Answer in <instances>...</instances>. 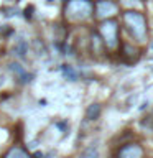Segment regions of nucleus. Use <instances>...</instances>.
I'll return each mask as SVG.
<instances>
[{"mask_svg":"<svg viewBox=\"0 0 153 158\" xmlns=\"http://www.w3.org/2000/svg\"><path fill=\"white\" fill-rule=\"evenodd\" d=\"M123 23H125L128 33L137 41H143L147 38L148 28H147V18L143 13L137 12V10H127L123 13Z\"/></svg>","mask_w":153,"mask_h":158,"instance_id":"f257e3e1","label":"nucleus"},{"mask_svg":"<svg viewBox=\"0 0 153 158\" xmlns=\"http://www.w3.org/2000/svg\"><path fill=\"white\" fill-rule=\"evenodd\" d=\"M94 5L91 0H69L66 5V15L74 20H84L92 13Z\"/></svg>","mask_w":153,"mask_h":158,"instance_id":"f03ea898","label":"nucleus"},{"mask_svg":"<svg viewBox=\"0 0 153 158\" xmlns=\"http://www.w3.org/2000/svg\"><path fill=\"white\" fill-rule=\"evenodd\" d=\"M99 33L104 40V43L107 44L109 48H115L118 44V25L114 20H105L101 28H99Z\"/></svg>","mask_w":153,"mask_h":158,"instance_id":"7ed1b4c3","label":"nucleus"},{"mask_svg":"<svg viewBox=\"0 0 153 158\" xmlns=\"http://www.w3.org/2000/svg\"><path fill=\"white\" fill-rule=\"evenodd\" d=\"M145 152L140 143H125L118 148L117 158H143Z\"/></svg>","mask_w":153,"mask_h":158,"instance_id":"20e7f679","label":"nucleus"},{"mask_svg":"<svg viewBox=\"0 0 153 158\" xmlns=\"http://www.w3.org/2000/svg\"><path fill=\"white\" fill-rule=\"evenodd\" d=\"M118 12V7L115 2H112V0H101V2H97L96 5V15L99 18H110L112 15H115Z\"/></svg>","mask_w":153,"mask_h":158,"instance_id":"39448f33","label":"nucleus"},{"mask_svg":"<svg viewBox=\"0 0 153 158\" xmlns=\"http://www.w3.org/2000/svg\"><path fill=\"white\" fill-rule=\"evenodd\" d=\"M99 114H101V106H99V104H92L87 110V117L91 118V120H94V118L99 117Z\"/></svg>","mask_w":153,"mask_h":158,"instance_id":"423d86ee","label":"nucleus"},{"mask_svg":"<svg viewBox=\"0 0 153 158\" xmlns=\"http://www.w3.org/2000/svg\"><path fill=\"white\" fill-rule=\"evenodd\" d=\"M150 46H151V49H153V41H151V44H150Z\"/></svg>","mask_w":153,"mask_h":158,"instance_id":"0eeeda50","label":"nucleus"}]
</instances>
